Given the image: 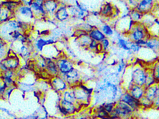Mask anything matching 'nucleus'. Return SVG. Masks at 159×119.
Instances as JSON below:
<instances>
[{"instance_id": "7ed1b4c3", "label": "nucleus", "mask_w": 159, "mask_h": 119, "mask_svg": "<svg viewBox=\"0 0 159 119\" xmlns=\"http://www.w3.org/2000/svg\"><path fill=\"white\" fill-rule=\"evenodd\" d=\"M146 97L150 101H156L155 103L157 106L159 105V89L158 86H151L148 89L146 93Z\"/></svg>"}, {"instance_id": "dca6fc26", "label": "nucleus", "mask_w": 159, "mask_h": 119, "mask_svg": "<svg viewBox=\"0 0 159 119\" xmlns=\"http://www.w3.org/2000/svg\"><path fill=\"white\" fill-rule=\"evenodd\" d=\"M91 36L95 40L100 41L104 38V34L98 30H95L92 32L91 33Z\"/></svg>"}, {"instance_id": "a211bd4d", "label": "nucleus", "mask_w": 159, "mask_h": 119, "mask_svg": "<svg viewBox=\"0 0 159 119\" xmlns=\"http://www.w3.org/2000/svg\"><path fill=\"white\" fill-rule=\"evenodd\" d=\"M119 46L121 48H124L125 50H129L131 49V46L128 42L122 39H120L119 40V42H118Z\"/></svg>"}, {"instance_id": "9b49d317", "label": "nucleus", "mask_w": 159, "mask_h": 119, "mask_svg": "<svg viewBox=\"0 0 159 119\" xmlns=\"http://www.w3.org/2000/svg\"><path fill=\"white\" fill-rule=\"evenodd\" d=\"M62 112H65V114L68 112L72 113L75 111V107L74 104L72 102H68L63 100L62 101Z\"/></svg>"}, {"instance_id": "a878e982", "label": "nucleus", "mask_w": 159, "mask_h": 119, "mask_svg": "<svg viewBox=\"0 0 159 119\" xmlns=\"http://www.w3.org/2000/svg\"><path fill=\"white\" fill-rule=\"evenodd\" d=\"M44 1L45 0H34L33 2H35L38 4L40 5L43 6Z\"/></svg>"}, {"instance_id": "2eb2a0df", "label": "nucleus", "mask_w": 159, "mask_h": 119, "mask_svg": "<svg viewBox=\"0 0 159 119\" xmlns=\"http://www.w3.org/2000/svg\"><path fill=\"white\" fill-rule=\"evenodd\" d=\"M56 16L58 19L63 20L67 16L66 11L64 8H60L56 13Z\"/></svg>"}, {"instance_id": "cd10ccee", "label": "nucleus", "mask_w": 159, "mask_h": 119, "mask_svg": "<svg viewBox=\"0 0 159 119\" xmlns=\"http://www.w3.org/2000/svg\"><path fill=\"white\" fill-rule=\"evenodd\" d=\"M124 63L123 62L122 63H121V64H120L119 66V68H118V71L119 72H120L122 70H123V68H124Z\"/></svg>"}, {"instance_id": "6e6552de", "label": "nucleus", "mask_w": 159, "mask_h": 119, "mask_svg": "<svg viewBox=\"0 0 159 119\" xmlns=\"http://www.w3.org/2000/svg\"><path fill=\"white\" fill-rule=\"evenodd\" d=\"M122 101L131 108H135L139 105L137 99L134 98L130 94H126L122 97Z\"/></svg>"}, {"instance_id": "c85d7f7f", "label": "nucleus", "mask_w": 159, "mask_h": 119, "mask_svg": "<svg viewBox=\"0 0 159 119\" xmlns=\"http://www.w3.org/2000/svg\"><path fill=\"white\" fill-rule=\"evenodd\" d=\"M6 85L5 84H4L3 86H0V94L4 93V90H5V88H6Z\"/></svg>"}, {"instance_id": "412c9836", "label": "nucleus", "mask_w": 159, "mask_h": 119, "mask_svg": "<svg viewBox=\"0 0 159 119\" xmlns=\"http://www.w3.org/2000/svg\"><path fill=\"white\" fill-rule=\"evenodd\" d=\"M143 36V33L141 32L140 31L137 30L134 33H133V37L134 39L136 41H139L140 40L141 38H142Z\"/></svg>"}, {"instance_id": "f3484780", "label": "nucleus", "mask_w": 159, "mask_h": 119, "mask_svg": "<svg viewBox=\"0 0 159 119\" xmlns=\"http://www.w3.org/2000/svg\"><path fill=\"white\" fill-rule=\"evenodd\" d=\"M64 99L66 101L73 103V102L75 101V98L74 97L73 93L71 94V93L69 92H66V93L64 94Z\"/></svg>"}, {"instance_id": "39448f33", "label": "nucleus", "mask_w": 159, "mask_h": 119, "mask_svg": "<svg viewBox=\"0 0 159 119\" xmlns=\"http://www.w3.org/2000/svg\"><path fill=\"white\" fill-rule=\"evenodd\" d=\"M33 13L34 17L42 18L46 15V12L44 10L43 6L33 2L30 6Z\"/></svg>"}, {"instance_id": "bb28decb", "label": "nucleus", "mask_w": 159, "mask_h": 119, "mask_svg": "<svg viewBox=\"0 0 159 119\" xmlns=\"http://www.w3.org/2000/svg\"><path fill=\"white\" fill-rule=\"evenodd\" d=\"M139 46L138 45H132L131 46V48H132L134 51H138L139 49Z\"/></svg>"}, {"instance_id": "c756f323", "label": "nucleus", "mask_w": 159, "mask_h": 119, "mask_svg": "<svg viewBox=\"0 0 159 119\" xmlns=\"http://www.w3.org/2000/svg\"><path fill=\"white\" fill-rule=\"evenodd\" d=\"M103 45H104V47L105 48L107 47L109 45V42L107 40H104L103 41Z\"/></svg>"}, {"instance_id": "5701e85b", "label": "nucleus", "mask_w": 159, "mask_h": 119, "mask_svg": "<svg viewBox=\"0 0 159 119\" xmlns=\"http://www.w3.org/2000/svg\"><path fill=\"white\" fill-rule=\"evenodd\" d=\"M20 4L24 6L30 7L33 2V0H19Z\"/></svg>"}, {"instance_id": "7c9ffc66", "label": "nucleus", "mask_w": 159, "mask_h": 119, "mask_svg": "<svg viewBox=\"0 0 159 119\" xmlns=\"http://www.w3.org/2000/svg\"><path fill=\"white\" fill-rule=\"evenodd\" d=\"M96 46V42L94 41H93L92 42V44H91V47H93Z\"/></svg>"}, {"instance_id": "f257e3e1", "label": "nucleus", "mask_w": 159, "mask_h": 119, "mask_svg": "<svg viewBox=\"0 0 159 119\" xmlns=\"http://www.w3.org/2000/svg\"><path fill=\"white\" fill-rule=\"evenodd\" d=\"M15 16L18 21L23 23L30 22L34 18L30 7L20 4L15 10Z\"/></svg>"}, {"instance_id": "423d86ee", "label": "nucleus", "mask_w": 159, "mask_h": 119, "mask_svg": "<svg viewBox=\"0 0 159 119\" xmlns=\"http://www.w3.org/2000/svg\"><path fill=\"white\" fill-rule=\"evenodd\" d=\"M43 7L46 14H52L54 13L57 8V5L53 0H45Z\"/></svg>"}, {"instance_id": "393cba45", "label": "nucleus", "mask_w": 159, "mask_h": 119, "mask_svg": "<svg viewBox=\"0 0 159 119\" xmlns=\"http://www.w3.org/2000/svg\"><path fill=\"white\" fill-rule=\"evenodd\" d=\"M113 106L111 104H107L106 106H105V110L107 112H112V109H113Z\"/></svg>"}, {"instance_id": "0eeeda50", "label": "nucleus", "mask_w": 159, "mask_h": 119, "mask_svg": "<svg viewBox=\"0 0 159 119\" xmlns=\"http://www.w3.org/2000/svg\"><path fill=\"white\" fill-rule=\"evenodd\" d=\"M12 12L14 13V11L10 10L7 7L2 4L0 7V21L4 22L9 20Z\"/></svg>"}, {"instance_id": "aec40b11", "label": "nucleus", "mask_w": 159, "mask_h": 119, "mask_svg": "<svg viewBox=\"0 0 159 119\" xmlns=\"http://www.w3.org/2000/svg\"><path fill=\"white\" fill-rule=\"evenodd\" d=\"M47 68L48 70L52 73H56L57 72V69L54 63L52 61H49L47 63Z\"/></svg>"}, {"instance_id": "1a4fd4ad", "label": "nucleus", "mask_w": 159, "mask_h": 119, "mask_svg": "<svg viewBox=\"0 0 159 119\" xmlns=\"http://www.w3.org/2000/svg\"><path fill=\"white\" fill-rule=\"evenodd\" d=\"M59 70L62 73L66 74L72 69V64L67 60H60L58 63Z\"/></svg>"}, {"instance_id": "6ab92c4d", "label": "nucleus", "mask_w": 159, "mask_h": 119, "mask_svg": "<svg viewBox=\"0 0 159 119\" xmlns=\"http://www.w3.org/2000/svg\"><path fill=\"white\" fill-rule=\"evenodd\" d=\"M19 52H20L21 55L25 57L28 56L30 54L28 48L25 45L22 46L20 47V49H19Z\"/></svg>"}, {"instance_id": "9d476101", "label": "nucleus", "mask_w": 159, "mask_h": 119, "mask_svg": "<svg viewBox=\"0 0 159 119\" xmlns=\"http://www.w3.org/2000/svg\"><path fill=\"white\" fill-rule=\"evenodd\" d=\"M52 43H53V41L51 39L45 40V39L40 38L36 41L35 45V47L38 51H41L43 49L44 46L47 45L51 44Z\"/></svg>"}, {"instance_id": "b1692460", "label": "nucleus", "mask_w": 159, "mask_h": 119, "mask_svg": "<svg viewBox=\"0 0 159 119\" xmlns=\"http://www.w3.org/2000/svg\"><path fill=\"white\" fill-rule=\"evenodd\" d=\"M103 31L107 35H111L112 33V30L109 26H105L103 28Z\"/></svg>"}, {"instance_id": "f8f14e48", "label": "nucleus", "mask_w": 159, "mask_h": 119, "mask_svg": "<svg viewBox=\"0 0 159 119\" xmlns=\"http://www.w3.org/2000/svg\"><path fill=\"white\" fill-rule=\"evenodd\" d=\"M144 94L143 89L139 86H134L131 90V95L136 99H138L141 98Z\"/></svg>"}, {"instance_id": "4468645a", "label": "nucleus", "mask_w": 159, "mask_h": 119, "mask_svg": "<svg viewBox=\"0 0 159 119\" xmlns=\"http://www.w3.org/2000/svg\"><path fill=\"white\" fill-rule=\"evenodd\" d=\"M7 44L6 42L0 38V59L3 58L7 53Z\"/></svg>"}, {"instance_id": "ddd939ff", "label": "nucleus", "mask_w": 159, "mask_h": 119, "mask_svg": "<svg viewBox=\"0 0 159 119\" xmlns=\"http://www.w3.org/2000/svg\"><path fill=\"white\" fill-rule=\"evenodd\" d=\"M53 85L54 88L57 90H62L66 88V84L65 82L59 78L54 79L53 82Z\"/></svg>"}, {"instance_id": "4be33fe9", "label": "nucleus", "mask_w": 159, "mask_h": 119, "mask_svg": "<svg viewBox=\"0 0 159 119\" xmlns=\"http://www.w3.org/2000/svg\"><path fill=\"white\" fill-rule=\"evenodd\" d=\"M152 1V0H143L139 5V8L141 9H144L147 7L148 5L150 4Z\"/></svg>"}, {"instance_id": "f03ea898", "label": "nucleus", "mask_w": 159, "mask_h": 119, "mask_svg": "<svg viewBox=\"0 0 159 119\" xmlns=\"http://www.w3.org/2000/svg\"><path fill=\"white\" fill-rule=\"evenodd\" d=\"M19 61L18 58L16 56H12L8 59L3 60L0 62V68L3 70L6 71L9 69H13L16 68L18 65Z\"/></svg>"}, {"instance_id": "20e7f679", "label": "nucleus", "mask_w": 159, "mask_h": 119, "mask_svg": "<svg viewBox=\"0 0 159 119\" xmlns=\"http://www.w3.org/2000/svg\"><path fill=\"white\" fill-rule=\"evenodd\" d=\"M133 81L139 86H142L146 83L147 77L143 71L137 70L133 73Z\"/></svg>"}]
</instances>
